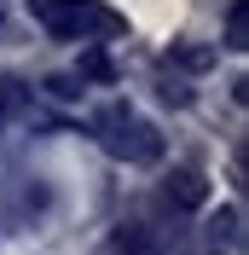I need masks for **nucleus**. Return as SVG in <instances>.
<instances>
[{
    "label": "nucleus",
    "instance_id": "nucleus-10",
    "mask_svg": "<svg viewBox=\"0 0 249 255\" xmlns=\"http://www.w3.org/2000/svg\"><path fill=\"white\" fill-rule=\"evenodd\" d=\"M99 255H116V250H99Z\"/></svg>",
    "mask_w": 249,
    "mask_h": 255
},
{
    "label": "nucleus",
    "instance_id": "nucleus-5",
    "mask_svg": "<svg viewBox=\"0 0 249 255\" xmlns=\"http://www.w3.org/2000/svg\"><path fill=\"white\" fill-rule=\"evenodd\" d=\"M249 47V0H232L226 6V52H244Z\"/></svg>",
    "mask_w": 249,
    "mask_h": 255
},
{
    "label": "nucleus",
    "instance_id": "nucleus-2",
    "mask_svg": "<svg viewBox=\"0 0 249 255\" xmlns=\"http://www.w3.org/2000/svg\"><path fill=\"white\" fill-rule=\"evenodd\" d=\"M35 23L58 41H99V35H122L127 17L110 12L105 0H29Z\"/></svg>",
    "mask_w": 249,
    "mask_h": 255
},
{
    "label": "nucleus",
    "instance_id": "nucleus-11",
    "mask_svg": "<svg viewBox=\"0 0 249 255\" xmlns=\"http://www.w3.org/2000/svg\"><path fill=\"white\" fill-rule=\"evenodd\" d=\"M0 17H6V12H0Z\"/></svg>",
    "mask_w": 249,
    "mask_h": 255
},
{
    "label": "nucleus",
    "instance_id": "nucleus-3",
    "mask_svg": "<svg viewBox=\"0 0 249 255\" xmlns=\"http://www.w3.org/2000/svg\"><path fill=\"white\" fill-rule=\"evenodd\" d=\"M156 197H162L174 215H191V209L209 203V180H203V168H168L162 186H156Z\"/></svg>",
    "mask_w": 249,
    "mask_h": 255
},
{
    "label": "nucleus",
    "instance_id": "nucleus-6",
    "mask_svg": "<svg viewBox=\"0 0 249 255\" xmlns=\"http://www.w3.org/2000/svg\"><path fill=\"white\" fill-rule=\"evenodd\" d=\"M23 105H29V93H23L17 81H0V122H6L12 111H23Z\"/></svg>",
    "mask_w": 249,
    "mask_h": 255
},
{
    "label": "nucleus",
    "instance_id": "nucleus-1",
    "mask_svg": "<svg viewBox=\"0 0 249 255\" xmlns=\"http://www.w3.org/2000/svg\"><path fill=\"white\" fill-rule=\"evenodd\" d=\"M93 133H99V145H105L110 157L133 162V168H156V162L168 157V139L156 133V122L133 116L127 105H105V111L93 116Z\"/></svg>",
    "mask_w": 249,
    "mask_h": 255
},
{
    "label": "nucleus",
    "instance_id": "nucleus-8",
    "mask_svg": "<svg viewBox=\"0 0 249 255\" xmlns=\"http://www.w3.org/2000/svg\"><path fill=\"white\" fill-rule=\"evenodd\" d=\"M209 226H215V238H226V244H232V238H238V226H244V215H238V209H220Z\"/></svg>",
    "mask_w": 249,
    "mask_h": 255
},
{
    "label": "nucleus",
    "instance_id": "nucleus-7",
    "mask_svg": "<svg viewBox=\"0 0 249 255\" xmlns=\"http://www.w3.org/2000/svg\"><path fill=\"white\" fill-rule=\"evenodd\" d=\"M174 58L186 64V70H209L215 64V47H174Z\"/></svg>",
    "mask_w": 249,
    "mask_h": 255
},
{
    "label": "nucleus",
    "instance_id": "nucleus-9",
    "mask_svg": "<svg viewBox=\"0 0 249 255\" xmlns=\"http://www.w3.org/2000/svg\"><path fill=\"white\" fill-rule=\"evenodd\" d=\"M81 76H93V81H116V70H110L105 52H87V58H81Z\"/></svg>",
    "mask_w": 249,
    "mask_h": 255
},
{
    "label": "nucleus",
    "instance_id": "nucleus-4",
    "mask_svg": "<svg viewBox=\"0 0 249 255\" xmlns=\"http://www.w3.org/2000/svg\"><path fill=\"white\" fill-rule=\"evenodd\" d=\"M116 255H162V238H156L145 221H127V226H116V244H110Z\"/></svg>",
    "mask_w": 249,
    "mask_h": 255
}]
</instances>
